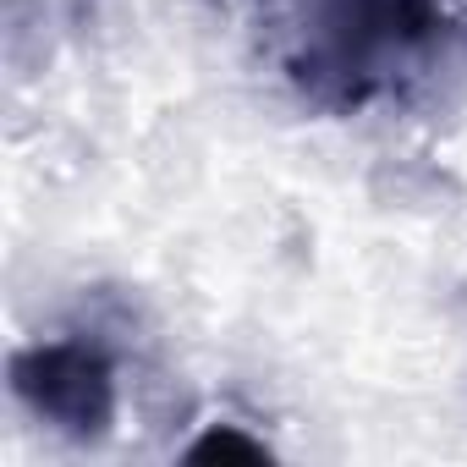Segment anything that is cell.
Returning a JSON list of instances; mask_svg holds the SVG:
<instances>
[{
	"label": "cell",
	"instance_id": "1",
	"mask_svg": "<svg viewBox=\"0 0 467 467\" xmlns=\"http://www.w3.org/2000/svg\"><path fill=\"white\" fill-rule=\"evenodd\" d=\"M12 379H17V396L67 434H99L116 412L110 363L94 347H78V341L28 347L12 363Z\"/></svg>",
	"mask_w": 467,
	"mask_h": 467
},
{
	"label": "cell",
	"instance_id": "2",
	"mask_svg": "<svg viewBox=\"0 0 467 467\" xmlns=\"http://www.w3.org/2000/svg\"><path fill=\"white\" fill-rule=\"evenodd\" d=\"M325 28V56L336 61V78L363 72L368 56L418 45L440 28L434 0H325L319 12Z\"/></svg>",
	"mask_w": 467,
	"mask_h": 467
},
{
	"label": "cell",
	"instance_id": "3",
	"mask_svg": "<svg viewBox=\"0 0 467 467\" xmlns=\"http://www.w3.org/2000/svg\"><path fill=\"white\" fill-rule=\"evenodd\" d=\"M187 456H192V462H203V456H243V462H265V445H259V440H243L237 429H214V434H203Z\"/></svg>",
	"mask_w": 467,
	"mask_h": 467
}]
</instances>
